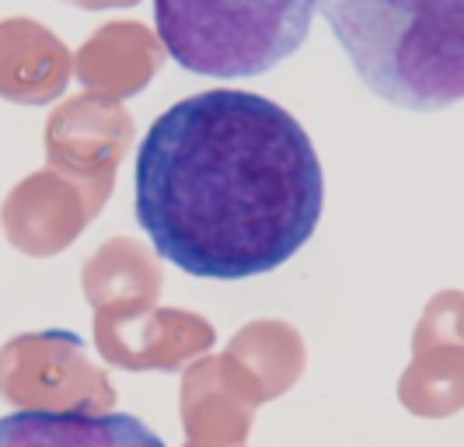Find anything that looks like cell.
Instances as JSON below:
<instances>
[{"mask_svg":"<svg viewBox=\"0 0 464 447\" xmlns=\"http://www.w3.org/2000/svg\"><path fill=\"white\" fill-rule=\"evenodd\" d=\"M325 175L297 116L213 88L150 122L137 154V220L154 252L199 280H252L311 241Z\"/></svg>","mask_w":464,"mask_h":447,"instance_id":"6da1fadb","label":"cell"},{"mask_svg":"<svg viewBox=\"0 0 464 447\" xmlns=\"http://www.w3.org/2000/svg\"><path fill=\"white\" fill-rule=\"evenodd\" d=\"M335 43L377 98L443 112L464 98V0H322Z\"/></svg>","mask_w":464,"mask_h":447,"instance_id":"7a4b0ae2","label":"cell"},{"mask_svg":"<svg viewBox=\"0 0 464 447\" xmlns=\"http://www.w3.org/2000/svg\"><path fill=\"white\" fill-rule=\"evenodd\" d=\"M322 0H154L164 53L203 77H256L294 56Z\"/></svg>","mask_w":464,"mask_h":447,"instance_id":"3957f363","label":"cell"},{"mask_svg":"<svg viewBox=\"0 0 464 447\" xmlns=\"http://www.w3.org/2000/svg\"><path fill=\"white\" fill-rule=\"evenodd\" d=\"M0 399L18 413L102 416L112 413L116 388L67 329L22 332L0 346Z\"/></svg>","mask_w":464,"mask_h":447,"instance_id":"277c9868","label":"cell"},{"mask_svg":"<svg viewBox=\"0 0 464 447\" xmlns=\"http://www.w3.org/2000/svg\"><path fill=\"white\" fill-rule=\"evenodd\" d=\"M109 196L112 186L105 182H81L46 165L24 175L7 192L0 207V224L18 252L32 259H49L67 252L84 235V228L102 213Z\"/></svg>","mask_w":464,"mask_h":447,"instance_id":"5b68a950","label":"cell"},{"mask_svg":"<svg viewBox=\"0 0 464 447\" xmlns=\"http://www.w3.org/2000/svg\"><path fill=\"white\" fill-rule=\"evenodd\" d=\"M133 116L119 98L81 92L56 105L43 130L46 165L81 182L116 186V171L133 147Z\"/></svg>","mask_w":464,"mask_h":447,"instance_id":"8992f818","label":"cell"},{"mask_svg":"<svg viewBox=\"0 0 464 447\" xmlns=\"http://www.w3.org/2000/svg\"><path fill=\"white\" fill-rule=\"evenodd\" d=\"M213 343L207 318L175 307H116L94 311V346L122 371H171Z\"/></svg>","mask_w":464,"mask_h":447,"instance_id":"52a82bcc","label":"cell"},{"mask_svg":"<svg viewBox=\"0 0 464 447\" xmlns=\"http://www.w3.org/2000/svg\"><path fill=\"white\" fill-rule=\"evenodd\" d=\"M164 43L158 32L140 22L98 24L73 53V73L84 92L109 94V98H133L140 94L164 63Z\"/></svg>","mask_w":464,"mask_h":447,"instance_id":"ba28073f","label":"cell"},{"mask_svg":"<svg viewBox=\"0 0 464 447\" xmlns=\"http://www.w3.org/2000/svg\"><path fill=\"white\" fill-rule=\"evenodd\" d=\"M73 53L35 18L0 22V98L14 105H49L67 92Z\"/></svg>","mask_w":464,"mask_h":447,"instance_id":"9c48e42d","label":"cell"},{"mask_svg":"<svg viewBox=\"0 0 464 447\" xmlns=\"http://www.w3.org/2000/svg\"><path fill=\"white\" fill-rule=\"evenodd\" d=\"M0 447H164V441L130 413L102 416H0Z\"/></svg>","mask_w":464,"mask_h":447,"instance_id":"30bf717a","label":"cell"},{"mask_svg":"<svg viewBox=\"0 0 464 447\" xmlns=\"http://www.w3.org/2000/svg\"><path fill=\"white\" fill-rule=\"evenodd\" d=\"M161 262L137 238H109L81 269V290L94 311L150 307L161 294Z\"/></svg>","mask_w":464,"mask_h":447,"instance_id":"8fae6325","label":"cell"},{"mask_svg":"<svg viewBox=\"0 0 464 447\" xmlns=\"http://www.w3.org/2000/svg\"><path fill=\"white\" fill-rule=\"evenodd\" d=\"M234 356H245L248 364H262L266 377H273V388H286L301 371V339L286 322H252L237 332L231 346Z\"/></svg>","mask_w":464,"mask_h":447,"instance_id":"7c38bea8","label":"cell"},{"mask_svg":"<svg viewBox=\"0 0 464 447\" xmlns=\"http://www.w3.org/2000/svg\"><path fill=\"white\" fill-rule=\"evenodd\" d=\"M70 7H81V11H109V7H133L140 0H63Z\"/></svg>","mask_w":464,"mask_h":447,"instance_id":"4fadbf2b","label":"cell"}]
</instances>
